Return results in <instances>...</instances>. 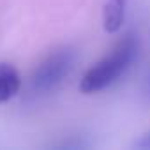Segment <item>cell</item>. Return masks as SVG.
I'll return each mask as SVG.
<instances>
[{
    "mask_svg": "<svg viewBox=\"0 0 150 150\" xmlns=\"http://www.w3.org/2000/svg\"><path fill=\"white\" fill-rule=\"evenodd\" d=\"M21 88V76L14 65L0 64V104L11 101Z\"/></svg>",
    "mask_w": 150,
    "mask_h": 150,
    "instance_id": "cell-4",
    "label": "cell"
},
{
    "mask_svg": "<svg viewBox=\"0 0 150 150\" xmlns=\"http://www.w3.org/2000/svg\"><path fill=\"white\" fill-rule=\"evenodd\" d=\"M139 46L138 34H124L103 58L87 69L80 81V90L83 94H97L115 85L138 58Z\"/></svg>",
    "mask_w": 150,
    "mask_h": 150,
    "instance_id": "cell-1",
    "label": "cell"
},
{
    "mask_svg": "<svg viewBox=\"0 0 150 150\" xmlns=\"http://www.w3.org/2000/svg\"><path fill=\"white\" fill-rule=\"evenodd\" d=\"M141 94L146 101H150V72L146 74V78H145V83H143V88H141Z\"/></svg>",
    "mask_w": 150,
    "mask_h": 150,
    "instance_id": "cell-7",
    "label": "cell"
},
{
    "mask_svg": "<svg viewBox=\"0 0 150 150\" xmlns=\"http://www.w3.org/2000/svg\"><path fill=\"white\" fill-rule=\"evenodd\" d=\"M50 146L58 148V150H85V148H90L92 143L83 134H71L67 138H62L60 141L51 143Z\"/></svg>",
    "mask_w": 150,
    "mask_h": 150,
    "instance_id": "cell-5",
    "label": "cell"
},
{
    "mask_svg": "<svg viewBox=\"0 0 150 150\" xmlns=\"http://www.w3.org/2000/svg\"><path fill=\"white\" fill-rule=\"evenodd\" d=\"M76 64V50L62 44L48 51L30 74V88L34 94H50L58 88Z\"/></svg>",
    "mask_w": 150,
    "mask_h": 150,
    "instance_id": "cell-2",
    "label": "cell"
},
{
    "mask_svg": "<svg viewBox=\"0 0 150 150\" xmlns=\"http://www.w3.org/2000/svg\"><path fill=\"white\" fill-rule=\"evenodd\" d=\"M127 13V0H104L103 27L108 34H115L122 28Z\"/></svg>",
    "mask_w": 150,
    "mask_h": 150,
    "instance_id": "cell-3",
    "label": "cell"
},
{
    "mask_svg": "<svg viewBox=\"0 0 150 150\" xmlns=\"http://www.w3.org/2000/svg\"><path fill=\"white\" fill-rule=\"evenodd\" d=\"M134 148H139V150H150V129L145 131L143 134L138 136V139L132 143Z\"/></svg>",
    "mask_w": 150,
    "mask_h": 150,
    "instance_id": "cell-6",
    "label": "cell"
}]
</instances>
